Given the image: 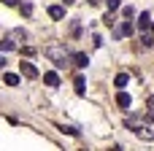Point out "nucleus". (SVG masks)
Returning <instances> with one entry per match:
<instances>
[{"label":"nucleus","mask_w":154,"mask_h":151,"mask_svg":"<svg viewBox=\"0 0 154 151\" xmlns=\"http://www.w3.org/2000/svg\"><path fill=\"white\" fill-rule=\"evenodd\" d=\"M43 54L51 59V65H54V68H65V65H70V54L65 51V46H62V43H51V46H46V49H43Z\"/></svg>","instance_id":"1"},{"label":"nucleus","mask_w":154,"mask_h":151,"mask_svg":"<svg viewBox=\"0 0 154 151\" xmlns=\"http://www.w3.org/2000/svg\"><path fill=\"white\" fill-rule=\"evenodd\" d=\"M24 41H27V32H24L22 27H16V30H11V32L0 41V49H3V51H11V49H16V46L24 43Z\"/></svg>","instance_id":"2"},{"label":"nucleus","mask_w":154,"mask_h":151,"mask_svg":"<svg viewBox=\"0 0 154 151\" xmlns=\"http://www.w3.org/2000/svg\"><path fill=\"white\" fill-rule=\"evenodd\" d=\"M70 62H73V68H79V70H81V68H87V65H89V57H87L84 51H73V54H70Z\"/></svg>","instance_id":"3"},{"label":"nucleus","mask_w":154,"mask_h":151,"mask_svg":"<svg viewBox=\"0 0 154 151\" xmlns=\"http://www.w3.org/2000/svg\"><path fill=\"white\" fill-rule=\"evenodd\" d=\"M133 30H135V27H133V19H127V22H122V24L116 27L114 35H116V38H127V35H133Z\"/></svg>","instance_id":"4"},{"label":"nucleus","mask_w":154,"mask_h":151,"mask_svg":"<svg viewBox=\"0 0 154 151\" xmlns=\"http://www.w3.org/2000/svg\"><path fill=\"white\" fill-rule=\"evenodd\" d=\"M19 68H22V76H24V78H38V68H35L32 62H27V59H24Z\"/></svg>","instance_id":"5"},{"label":"nucleus","mask_w":154,"mask_h":151,"mask_svg":"<svg viewBox=\"0 0 154 151\" xmlns=\"http://www.w3.org/2000/svg\"><path fill=\"white\" fill-rule=\"evenodd\" d=\"M116 105H119V108H125V111H127V108H130V105H133V97H130V95H127V92H119V95H116Z\"/></svg>","instance_id":"6"},{"label":"nucleus","mask_w":154,"mask_h":151,"mask_svg":"<svg viewBox=\"0 0 154 151\" xmlns=\"http://www.w3.org/2000/svg\"><path fill=\"white\" fill-rule=\"evenodd\" d=\"M135 135H138L141 140H154V132L149 130V127H143V124H138V127H135Z\"/></svg>","instance_id":"7"},{"label":"nucleus","mask_w":154,"mask_h":151,"mask_svg":"<svg viewBox=\"0 0 154 151\" xmlns=\"http://www.w3.org/2000/svg\"><path fill=\"white\" fill-rule=\"evenodd\" d=\"M43 84L46 86H60V76L54 70H49V73H43Z\"/></svg>","instance_id":"8"},{"label":"nucleus","mask_w":154,"mask_h":151,"mask_svg":"<svg viewBox=\"0 0 154 151\" xmlns=\"http://www.w3.org/2000/svg\"><path fill=\"white\" fill-rule=\"evenodd\" d=\"M138 27H141V30H149V27H152V14H149V11H143V14L138 16Z\"/></svg>","instance_id":"9"},{"label":"nucleus","mask_w":154,"mask_h":151,"mask_svg":"<svg viewBox=\"0 0 154 151\" xmlns=\"http://www.w3.org/2000/svg\"><path fill=\"white\" fill-rule=\"evenodd\" d=\"M49 16L51 19H65V8L62 5H49Z\"/></svg>","instance_id":"10"},{"label":"nucleus","mask_w":154,"mask_h":151,"mask_svg":"<svg viewBox=\"0 0 154 151\" xmlns=\"http://www.w3.org/2000/svg\"><path fill=\"white\" fill-rule=\"evenodd\" d=\"M127 84H130V76H127V73H119V76L114 78V86H119V89H125Z\"/></svg>","instance_id":"11"},{"label":"nucleus","mask_w":154,"mask_h":151,"mask_svg":"<svg viewBox=\"0 0 154 151\" xmlns=\"http://www.w3.org/2000/svg\"><path fill=\"white\" fill-rule=\"evenodd\" d=\"M3 81H5L8 86H19V76H16V73H5V76H3Z\"/></svg>","instance_id":"12"},{"label":"nucleus","mask_w":154,"mask_h":151,"mask_svg":"<svg viewBox=\"0 0 154 151\" xmlns=\"http://www.w3.org/2000/svg\"><path fill=\"white\" fill-rule=\"evenodd\" d=\"M73 86H76V95H84V78H81V76L73 78Z\"/></svg>","instance_id":"13"},{"label":"nucleus","mask_w":154,"mask_h":151,"mask_svg":"<svg viewBox=\"0 0 154 151\" xmlns=\"http://www.w3.org/2000/svg\"><path fill=\"white\" fill-rule=\"evenodd\" d=\"M70 35H73V38H79V35H81V24H79V22H73V24H70Z\"/></svg>","instance_id":"14"},{"label":"nucleus","mask_w":154,"mask_h":151,"mask_svg":"<svg viewBox=\"0 0 154 151\" xmlns=\"http://www.w3.org/2000/svg\"><path fill=\"white\" fill-rule=\"evenodd\" d=\"M141 43H143L146 49H152V46H154V35H143V38H141Z\"/></svg>","instance_id":"15"},{"label":"nucleus","mask_w":154,"mask_h":151,"mask_svg":"<svg viewBox=\"0 0 154 151\" xmlns=\"http://www.w3.org/2000/svg\"><path fill=\"white\" fill-rule=\"evenodd\" d=\"M19 8H22V14H24V16H30V14H32V5H30V3H24V5H19Z\"/></svg>","instance_id":"16"},{"label":"nucleus","mask_w":154,"mask_h":151,"mask_svg":"<svg viewBox=\"0 0 154 151\" xmlns=\"http://www.w3.org/2000/svg\"><path fill=\"white\" fill-rule=\"evenodd\" d=\"M60 130H62V132H68V135H73V138L79 135V130H76V127H60Z\"/></svg>","instance_id":"17"},{"label":"nucleus","mask_w":154,"mask_h":151,"mask_svg":"<svg viewBox=\"0 0 154 151\" xmlns=\"http://www.w3.org/2000/svg\"><path fill=\"white\" fill-rule=\"evenodd\" d=\"M106 5H108V11H116L119 8V0H106Z\"/></svg>","instance_id":"18"},{"label":"nucleus","mask_w":154,"mask_h":151,"mask_svg":"<svg viewBox=\"0 0 154 151\" xmlns=\"http://www.w3.org/2000/svg\"><path fill=\"white\" fill-rule=\"evenodd\" d=\"M122 14H125V16H127V19H133V16H135V11H133V8H130V5H127V8H125V11H122Z\"/></svg>","instance_id":"19"},{"label":"nucleus","mask_w":154,"mask_h":151,"mask_svg":"<svg viewBox=\"0 0 154 151\" xmlns=\"http://www.w3.org/2000/svg\"><path fill=\"white\" fill-rule=\"evenodd\" d=\"M22 51H24V57H32V54H35V49H32V46H24Z\"/></svg>","instance_id":"20"},{"label":"nucleus","mask_w":154,"mask_h":151,"mask_svg":"<svg viewBox=\"0 0 154 151\" xmlns=\"http://www.w3.org/2000/svg\"><path fill=\"white\" fill-rule=\"evenodd\" d=\"M146 108H149L146 113H154V97H149V103H146Z\"/></svg>","instance_id":"21"},{"label":"nucleus","mask_w":154,"mask_h":151,"mask_svg":"<svg viewBox=\"0 0 154 151\" xmlns=\"http://www.w3.org/2000/svg\"><path fill=\"white\" fill-rule=\"evenodd\" d=\"M3 5H19V0H0Z\"/></svg>","instance_id":"22"},{"label":"nucleus","mask_w":154,"mask_h":151,"mask_svg":"<svg viewBox=\"0 0 154 151\" xmlns=\"http://www.w3.org/2000/svg\"><path fill=\"white\" fill-rule=\"evenodd\" d=\"M108 151H122V149H119V146H111V149H108Z\"/></svg>","instance_id":"23"},{"label":"nucleus","mask_w":154,"mask_h":151,"mask_svg":"<svg viewBox=\"0 0 154 151\" xmlns=\"http://www.w3.org/2000/svg\"><path fill=\"white\" fill-rule=\"evenodd\" d=\"M73 3H76V0H65V5H73Z\"/></svg>","instance_id":"24"},{"label":"nucleus","mask_w":154,"mask_h":151,"mask_svg":"<svg viewBox=\"0 0 154 151\" xmlns=\"http://www.w3.org/2000/svg\"><path fill=\"white\" fill-rule=\"evenodd\" d=\"M3 65H5V57H0V68H3Z\"/></svg>","instance_id":"25"},{"label":"nucleus","mask_w":154,"mask_h":151,"mask_svg":"<svg viewBox=\"0 0 154 151\" xmlns=\"http://www.w3.org/2000/svg\"><path fill=\"white\" fill-rule=\"evenodd\" d=\"M152 27H154V22H152Z\"/></svg>","instance_id":"26"}]
</instances>
